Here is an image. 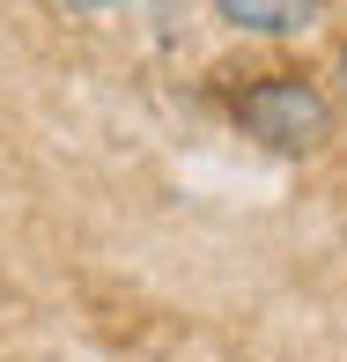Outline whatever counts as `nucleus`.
<instances>
[{"mask_svg": "<svg viewBox=\"0 0 347 362\" xmlns=\"http://www.w3.org/2000/svg\"><path fill=\"white\" fill-rule=\"evenodd\" d=\"M170 15H177V0H155V23H170Z\"/></svg>", "mask_w": 347, "mask_h": 362, "instance_id": "5", "label": "nucleus"}, {"mask_svg": "<svg viewBox=\"0 0 347 362\" xmlns=\"http://www.w3.org/2000/svg\"><path fill=\"white\" fill-rule=\"evenodd\" d=\"M333 81H340V104H347V52H340V67H333Z\"/></svg>", "mask_w": 347, "mask_h": 362, "instance_id": "4", "label": "nucleus"}, {"mask_svg": "<svg viewBox=\"0 0 347 362\" xmlns=\"http://www.w3.org/2000/svg\"><path fill=\"white\" fill-rule=\"evenodd\" d=\"M333 119H340V104L310 74H266L237 96V126L252 141H266L274 156H318L333 141Z\"/></svg>", "mask_w": 347, "mask_h": 362, "instance_id": "1", "label": "nucleus"}, {"mask_svg": "<svg viewBox=\"0 0 347 362\" xmlns=\"http://www.w3.org/2000/svg\"><path fill=\"white\" fill-rule=\"evenodd\" d=\"M229 30H252V37H295L325 15V0H214Z\"/></svg>", "mask_w": 347, "mask_h": 362, "instance_id": "2", "label": "nucleus"}, {"mask_svg": "<svg viewBox=\"0 0 347 362\" xmlns=\"http://www.w3.org/2000/svg\"><path fill=\"white\" fill-rule=\"evenodd\" d=\"M67 8H81V15H104V8H111V0H67Z\"/></svg>", "mask_w": 347, "mask_h": 362, "instance_id": "3", "label": "nucleus"}]
</instances>
